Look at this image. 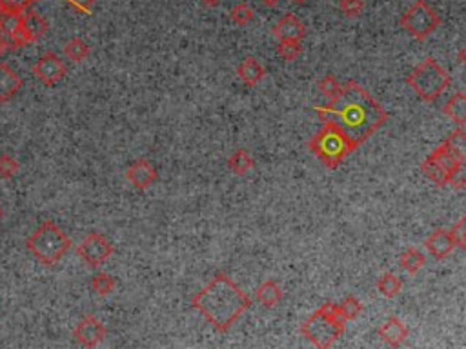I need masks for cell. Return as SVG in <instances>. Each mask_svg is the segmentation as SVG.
Returning a JSON list of instances; mask_svg holds the SVG:
<instances>
[{"mask_svg":"<svg viewBox=\"0 0 466 349\" xmlns=\"http://www.w3.org/2000/svg\"><path fill=\"white\" fill-rule=\"evenodd\" d=\"M4 13V8H2V2H0V15Z\"/></svg>","mask_w":466,"mask_h":349,"instance_id":"obj_44","label":"cell"},{"mask_svg":"<svg viewBox=\"0 0 466 349\" xmlns=\"http://www.w3.org/2000/svg\"><path fill=\"white\" fill-rule=\"evenodd\" d=\"M201 2L206 5V8H217V5L221 4L223 0H201Z\"/></svg>","mask_w":466,"mask_h":349,"instance_id":"obj_40","label":"cell"},{"mask_svg":"<svg viewBox=\"0 0 466 349\" xmlns=\"http://www.w3.org/2000/svg\"><path fill=\"white\" fill-rule=\"evenodd\" d=\"M421 171H423L424 177H426L430 182H434L435 185H439V188L448 185V174L445 173V170L441 168L439 162H437L432 155H428V157L423 160V164H421Z\"/></svg>","mask_w":466,"mask_h":349,"instance_id":"obj_22","label":"cell"},{"mask_svg":"<svg viewBox=\"0 0 466 349\" xmlns=\"http://www.w3.org/2000/svg\"><path fill=\"white\" fill-rule=\"evenodd\" d=\"M406 84L423 101L435 102L452 84L450 73L435 58H424L417 68L406 77Z\"/></svg>","mask_w":466,"mask_h":349,"instance_id":"obj_6","label":"cell"},{"mask_svg":"<svg viewBox=\"0 0 466 349\" xmlns=\"http://www.w3.org/2000/svg\"><path fill=\"white\" fill-rule=\"evenodd\" d=\"M401 27H404L413 38L417 40H424L428 38L432 33L441 26V16L437 15V11L432 10L424 0H417L413 2L404 15L399 18Z\"/></svg>","mask_w":466,"mask_h":349,"instance_id":"obj_7","label":"cell"},{"mask_svg":"<svg viewBox=\"0 0 466 349\" xmlns=\"http://www.w3.org/2000/svg\"><path fill=\"white\" fill-rule=\"evenodd\" d=\"M339 307L348 322L350 320H355V318L363 313V309H365V307H363V302H360L359 298H355V296H346L345 300L339 304Z\"/></svg>","mask_w":466,"mask_h":349,"instance_id":"obj_32","label":"cell"},{"mask_svg":"<svg viewBox=\"0 0 466 349\" xmlns=\"http://www.w3.org/2000/svg\"><path fill=\"white\" fill-rule=\"evenodd\" d=\"M8 40H10V44H11V49L24 48V46L33 42L32 37H29V33H27L24 27H21L19 31H15L11 37H8Z\"/></svg>","mask_w":466,"mask_h":349,"instance_id":"obj_36","label":"cell"},{"mask_svg":"<svg viewBox=\"0 0 466 349\" xmlns=\"http://www.w3.org/2000/svg\"><path fill=\"white\" fill-rule=\"evenodd\" d=\"M73 337L80 346H84V348H95L106 337V329H104V326H102L99 318H95L93 315H88V317H84L77 324Z\"/></svg>","mask_w":466,"mask_h":349,"instance_id":"obj_10","label":"cell"},{"mask_svg":"<svg viewBox=\"0 0 466 349\" xmlns=\"http://www.w3.org/2000/svg\"><path fill=\"white\" fill-rule=\"evenodd\" d=\"M262 2V5H266V8H275L281 0H260Z\"/></svg>","mask_w":466,"mask_h":349,"instance_id":"obj_41","label":"cell"},{"mask_svg":"<svg viewBox=\"0 0 466 349\" xmlns=\"http://www.w3.org/2000/svg\"><path fill=\"white\" fill-rule=\"evenodd\" d=\"M301 53H302L301 40H279V44H277V55H279L282 60H286V62L295 60Z\"/></svg>","mask_w":466,"mask_h":349,"instance_id":"obj_30","label":"cell"},{"mask_svg":"<svg viewBox=\"0 0 466 349\" xmlns=\"http://www.w3.org/2000/svg\"><path fill=\"white\" fill-rule=\"evenodd\" d=\"M457 58H459V62H461L463 66H466V46L461 49V51H459V57Z\"/></svg>","mask_w":466,"mask_h":349,"instance_id":"obj_42","label":"cell"},{"mask_svg":"<svg viewBox=\"0 0 466 349\" xmlns=\"http://www.w3.org/2000/svg\"><path fill=\"white\" fill-rule=\"evenodd\" d=\"M291 2H295V4H302V2H306V0H291Z\"/></svg>","mask_w":466,"mask_h":349,"instance_id":"obj_43","label":"cell"},{"mask_svg":"<svg viewBox=\"0 0 466 349\" xmlns=\"http://www.w3.org/2000/svg\"><path fill=\"white\" fill-rule=\"evenodd\" d=\"M339 10L348 18H359L365 13V0H339Z\"/></svg>","mask_w":466,"mask_h":349,"instance_id":"obj_33","label":"cell"},{"mask_svg":"<svg viewBox=\"0 0 466 349\" xmlns=\"http://www.w3.org/2000/svg\"><path fill=\"white\" fill-rule=\"evenodd\" d=\"M424 246H426L428 253L432 255L434 259L445 260L456 251L457 242L452 229H435V231L430 233Z\"/></svg>","mask_w":466,"mask_h":349,"instance_id":"obj_11","label":"cell"},{"mask_svg":"<svg viewBox=\"0 0 466 349\" xmlns=\"http://www.w3.org/2000/svg\"><path fill=\"white\" fill-rule=\"evenodd\" d=\"M399 262H401V266H403V270L406 271V273L415 275V273H419V271L424 268V264H426V257H424L421 251H417V249L408 248L406 251L401 253Z\"/></svg>","mask_w":466,"mask_h":349,"instance_id":"obj_24","label":"cell"},{"mask_svg":"<svg viewBox=\"0 0 466 349\" xmlns=\"http://www.w3.org/2000/svg\"><path fill=\"white\" fill-rule=\"evenodd\" d=\"M308 149L330 170L339 168L348 159V155L355 151L345 133L330 122H324V126L310 138Z\"/></svg>","mask_w":466,"mask_h":349,"instance_id":"obj_5","label":"cell"},{"mask_svg":"<svg viewBox=\"0 0 466 349\" xmlns=\"http://www.w3.org/2000/svg\"><path fill=\"white\" fill-rule=\"evenodd\" d=\"M445 142L454 149V153L457 155V160H459V171L450 180V185L454 190H461L466 185V133L463 129H456L454 133H450V137L446 138Z\"/></svg>","mask_w":466,"mask_h":349,"instance_id":"obj_12","label":"cell"},{"mask_svg":"<svg viewBox=\"0 0 466 349\" xmlns=\"http://www.w3.org/2000/svg\"><path fill=\"white\" fill-rule=\"evenodd\" d=\"M377 333L381 337L382 342H387L392 348H399L408 337V328L399 317H388L384 322L379 326Z\"/></svg>","mask_w":466,"mask_h":349,"instance_id":"obj_15","label":"cell"},{"mask_svg":"<svg viewBox=\"0 0 466 349\" xmlns=\"http://www.w3.org/2000/svg\"><path fill=\"white\" fill-rule=\"evenodd\" d=\"M127 180L132 182L137 190H148L149 185L157 180V171L151 166V162L146 159L135 160L126 171Z\"/></svg>","mask_w":466,"mask_h":349,"instance_id":"obj_14","label":"cell"},{"mask_svg":"<svg viewBox=\"0 0 466 349\" xmlns=\"http://www.w3.org/2000/svg\"><path fill=\"white\" fill-rule=\"evenodd\" d=\"M254 157L249 155L248 149L238 148L235 149L228 159V168L233 171L235 174H246L252 168H254Z\"/></svg>","mask_w":466,"mask_h":349,"instance_id":"obj_23","label":"cell"},{"mask_svg":"<svg viewBox=\"0 0 466 349\" xmlns=\"http://www.w3.org/2000/svg\"><path fill=\"white\" fill-rule=\"evenodd\" d=\"M452 233H454V237H456L457 246L466 251V215L459 220V222H456V226L452 228Z\"/></svg>","mask_w":466,"mask_h":349,"instance_id":"obj_37","label":"cell"},{"mask_svg":"<svg viewBox=\"0 0 466 349\" xmlns=\"http://www.w3.org/2000/svg\"><path fill=\"white\" fill-rule=\"evenodd\" d=\"M265 75L266 71L265 68H262V64H260L255 57H246L243 62L238 64L237 77L243 80L248 88H255L260 80L265 79Z\"/></svg>","mask_w":466,"mask_h":349,"instance_id":"obj_17","label":"cell"},{"mask_svg":"<svg viewBox=\"0 0 466 349\" xmlns=\"http://www.w3.org/2000/svg\"><path fill=\"white\" fill-rule=\"evenodd\" d=\"M69 5L77 10L79 13H91L93 11V5H95V0H68Z\"/></svg>","mask_w":466,"mask_h":349,"instance_id":"obj_38","label":"cell"},{"mask_svg":"<svg viewBox=\"0 0 466 349\" xmlns=\"http://www.w3.org/2000/svg\"><path fill=\"white\" fill-rule=\"evenodd\" d=\"M64 53L69 60L73 62H82L88 55H90V46L82 40V38H71L66 46H64Z\"/></svg>","mask_w":466,"mask_h":349,"instance_id":"obj_26","label":"cell"},{"mask_svg":"<svg viewBox=\"0 0 466 349\" xmlns=\"http://www.w3.org/2000/svg\"><path fill=\"white\" fill-rule=\"evenodd\" d=\"M77 255L91 268H99L113 255V246L106 237H102L99 233H90L77 246Z\"/></svg>","mask_w":466,"mask_h":349,"instance_id":"obj_8","label":"cell"},{"mask_svg":"<svg viewBox=\"0 0 466 349\" xmlns=\"http://www.w3.org/2000/svg\"><path fill=\"white\" fill-rule=\"evenodd\" d=\"M26 248L44 266H53L68 253L71 248V240L53 220H46L29 235L26 240Z\"/></svg>","mask_w":466,"mask_h":349,"instance_id":"obj_4","label":"cell"},{"mask_svg":"<svg viewBox=\"0 0 466 349\" xmlns=\"http://www.w3.org/2000/svg\"><path fill=\"white\" fill-rule=\"evenodd\" d=\"M19 171V162L13 157L2 153L0 155V177L2 179H11Z\"/></svg>","mask_w":466,"mask_h":349,"instance_id":"obj_34","label":"cell"},{"mask_svg":"<svg viewBox=\"0 0 466 349\" xmlns=\"http://www.w3.org/2000/svg\"><path fill=\"white\" fill-rule=\"evenodd\" d=\"M91 287H93V291L99 293V295L106 296L115 289V281H113V276L108 275V273H97V275L91 279Z\"/></svg>","mask_w":466,"mask_h":349,"instance_id":"obj_31","label":"cell"},{"mask_svg":"<svg viewBox=\"0 0 466 349\" xmlns=\"http://www.w3.org/2000/svg\"><path fill=\"white\" fill-rule=\"evenodd\" d=\"M403 289V281L393 273H384V275L377 281V291L381 293L384 298H395Z\"/></svg>","mask_w":466,"mask_h":349,"instance_id":"obj_25","label":"cell"},{"mask_svg":"<svg viewBox=\"0 0 466 349\" xmlns=\"http://www.w3.org/2000/svg\"><path fill=\"white\" fill-rule=\"evenodd\" d=\"M35 2H37V0H35Z\"/></svg>","mask_w":466,"mask_h":349,"instance_id":"obj_46","label":"cell"},{"mask_svg":"<svg viewBox=\"0 0 466 349\" xmlns=\"http://www.w3.org/2000/svg\"><path fill=\"white\" fill-rule=\"evenodd\" d=\"M0 218H2V207H0Z\"/></svg>","mask_w":466,"mask_h":349,"instance_id":"obj_45","label":"cell"},{"mask_svg":"<svg viewBox=\"0 0 466 349\" xmlns=\"http://www.w3.org/2000/svg\"><path fill=\"white\" fill-rule=\"evenodd\" d=\"M66 73H68L66 64L55 53H46L44 57L38 58L35 66H33V75L46 86L58 84Z\"/></svg>","mask_w":466,"mask_h":349,"instance_id":"obj_9","label":"cell"},{"mask_svg":"<svg viewBox=\"0 0 466 349\" xmlns=\"http://www.w3.org/2000/svg\"><path fill=\"white\" fill-rule=\"evenodd\" d=\"M230 18H232L233 24H237L238 27L248 26L249 22L254 21V10L249 8L246 2H238L232 8L230 11Z\"/></svg>","mask_w":466,"mask_h":349,"instance_id":"obj_28","label":"cell"},{"mask_svg":"<svg viewBox=\"0 0 466 349\" xmlns=\"http://www.w3.org/2000/svg\"><path fill=\"white\" fill-rule=\"evenodd\" d=\"M445 115L450 118L457 126H465L466 124V93L459 91L446 101L445 107H443Z\"/></svg>","mask_w":466,"mask_h":349,"instance_id":"obj_19","label":"cell"},{"mask_svg":"<svg viewBox=\"0 0 466 349\" xmlns=\"http://www.w3.org/2000/svg\"><path fill=\"white\" fill-rule=\"evenodd\" d=\"M346 322L348 320L341 311L339 304L326 302V304L319 307L317 311L313 313L312 317L308 318L306 322H302L299 331L315 348L324 349L334 346L345 335Z\"/></svg>","mask_w":466,"mask_h":349,"instance_id":"obj_3","label":"cell"},{"mask_svg":"<svg viewBox=\"0 0 466 349\" xmlns=\"http://www.w3.org/2000/svg\"><path fill=\"white\" fill-rule=\"evenodd\" d=\"M191 306L217 331L226 333L252 306V300L228 275L217 273L206 286L193 295Z\"/></svg>","mask_w":466,"mask_h":349,"instance_id":"obj_2","label":"cell"},{"mask_svg":"<svg viewBox=\"0 0 466 349\" xmlns=\"http://www.w3.org/2000/svg\"><path fill=\"white\" fill-rule=\"evenodd\" d=\"M11 49V44H10V40L4 37V35H0V57H4L8 51Z\"/></svg>","mask_w":466,"mask_h":349,"instance_id":"obj_39","label":"cell"},{"mask_svg":"<svg viewBox=\"0 0 466 349\" xmlns=\"http://www.w3.org/2000/svg\"><path fill=\"white\" fill-rule=\"evenodd\" d=\"M2 2V8L4 11H11V13H24L26 10H29V5L35 0H0Z\"/></svg>","mask_w":466,"mask_h":349,"instance_id":"obj_35","label":"cell"},{"mask_svg":"<svg viewBox=\"0 0 466 349\" xmlns=\"http://www.w3.org/2000/svg\"><path fill=\"white\" fill-rule=\"evenodd\" d=\"M22 27V13H11V11H4L0 15V35H4L5 38L11 37L13 33L19 31Z\"/></svg>","mask_w":466,"mask_h":349,"instance_id":"obj_27","label":"cell"},{"mask_svg":"<svg viewBox=\"0 0 466 349\" xmlns=\"http://www.w3.org/2000/svg\"><path fill=\"white\" fill-rule=\"evenodd\" d=\"M282 287L277 284L275 281H265L262 284H260L259 287H257V291H255V296H257V302H259L260 306L265 307H275L279 302L282 300Z\"/></svg>","mask_w":466,"mask_h":349,"instance_id":"obj_20","label":"cell"},{"mask_svg":"<svg viewBox=\"0 0 466 349\" xmlns=\"http://www.w3.org/2000/svg\"><path fill=\"white\" fill-rule=\"evenodd\" d=\"M313 112L323 122L339 127L354 149L360 148L388 120L387 109L354 80L343 86L337 99L315 106Z\"/></svg>","mask_w":466,"mask_h":349,"instance_id":"obj_1","label":"cell"},{"mask_svg":"<svg viewBox=\"0 0 466 349\" xmlns=\"http://www.w3.org/2000/svg\"><path fill=\"white\" fill-rule=\"evenodd\" d=\"M430 155L439 162L441 168H443L445 173L448 174V185H450V180L454 179L457 171H459V160H457V155L454 153V149H452L446 142H443Z\"/></svg>","mask_w":466,"mask_h":349,"instance_id":"obj_18","label":"cell"},{"mask_svg":"<svg viewBox=\"0 0 466 349\" xmlns=\"http://www.w3.org/2000/svg\"><path fill=\"white\" fill-rule=\"evenodd\" d=\"M273 37L279 40H302L306 37V26L293 13L281 16L273 26Z\"/></svg>","mask_w":466,"mask_h":349,"instance_id":"obj_13","label":"cell"},{"mask_svg":"<svg viewBox=\"0 0 466 349\" xmlns=\"http://www.w3.org/2000/svg\"><path fill=\"white\" fill-rule=\"evenodd\" d=\"M317 90H319V93H321L323 96H326L328 101H334V99L339 96L343 86L339 84V80L335 79L334 75H326V77H323V79L319 80Z\"/></svg>","mask_w":466,"mask_h":349,"instance_id":"obj_29","label":"cell"},{"mask_svg":"<svg viewBox=\"0 0 466 349\" xmlns=\"http://www.w3.org/2000/svg\"><path fill=\"white\" fill-rule=\"evenodd\" d=\"M22 79L8 66L0 62V104L10 102L21 91Z\"/></svg>","mask_w":466,"mask_h":349,"instance_id":"obj_16","label":"cell"},{"mask_svg":"<svg viewBox=\"0 0 466 349\" xmlns=\"http://www.w3.org/2000/svg\"><path fill=\"white\" fill-rule=\"evenodd\" d=\"M22 27L29 33L33 42H37L38 38H42L48 31V21L35 11L26 10L22 13Z\"/></svg>","mask_w":466,"mask_h":349,"instance_id":"obj_21","label":"cell"}]
</instances>
